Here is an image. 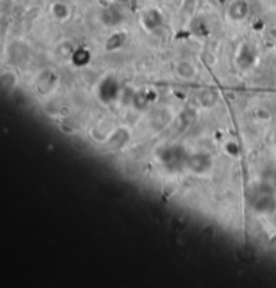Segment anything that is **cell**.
<instances>
[{
  "mask_svg": "<svg viewBox=\"0 0 276 288\" xmlns=\"http://www.w3.org/2000/svg\"><path fill=\"white\" fill-rule=\"evenodd\" d=\"M177 73L181 78L184 80H191L195 76V69L194 66L191 65L190 62L182 61L177 65Z\"/></svg>",
  "mask_w": 276,
  "mask_h": 288,
  "instance_id": "cell-2",
  "label": "cell"
},
{
  "mask_svg": "<svg viewBox=\"0 0 276 288\" xmlns=\"http://www.w3.org/2000/svg\"><path fill=\"white\" fill-rule=\"evenodd\" d=\"M51 14H53V16L56 18L57 21H66L69 15H70V11H69V7L65 3L57 1V3L51 5Z\"/></svg>",
  "mask_w": 276,
  "mask_h": 288,
  "instance_id": "cell-1",
  "label": "cell"
}]
</instances>
